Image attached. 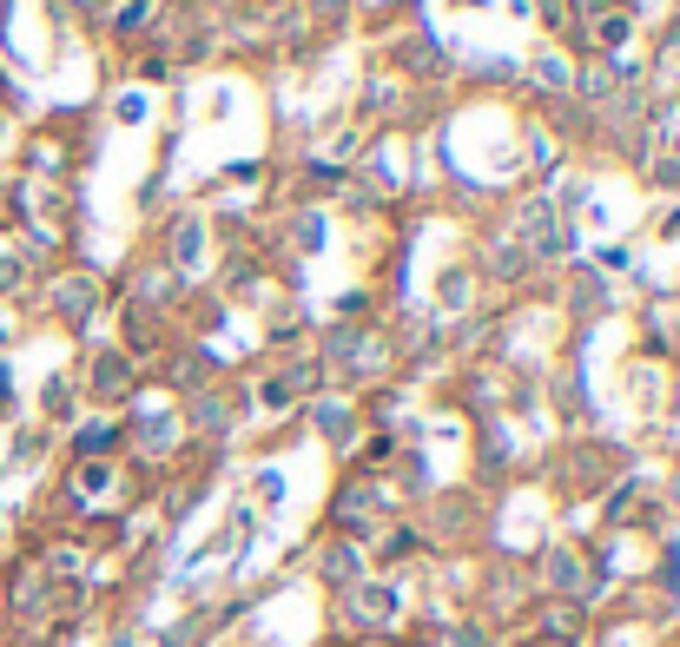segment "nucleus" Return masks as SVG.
Returning a JSON list of instances; mask_svg holds the SVG:
<instances>
[{
	"mask_svg": "<svg viewBox=\"0 0 680 647\" xmlns=\"http://www.w3.org/2000/svg\"><path fill=\"white\" fill-rule=\"evenodd\" d=\"M595 40H602V46L615 53V46L628 40V13H622V7H615V13H595Z\"/></svg>",
	"mask_w": 680,
	"mask_h": 647,
	"instance_id": "nucleus-1",
	"label": "nucleus"
},
{
	"mask_svg": "<svg viewBox=\"0 0 680 647\" xmlns=\"http://www.w3.org/2000/svg\"><path fill=\"white\" fill-rule=\"evenodd\" d=\"M655 179H661L668 192H680V159H661V165H655Z\"/></svg>",
	"mask_w": 680,
	"mask_h": 647,
	"instance_id": "nucleus-2",
	"label": "nucleus"
}]
</instances>
